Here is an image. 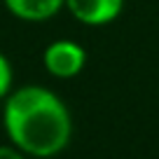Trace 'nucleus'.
I'll return each mask as SVG.
<instances>
[{"label":"nucleus","mask_w":159,"mask_h":159,"mask_svg":"<svg viewBox=\"0 0 159 159\" xmlns=\"http://www.w3.org/2000/svg\"><path fill=\"white\" fill-rule=\"evenodd\" d=\"M2 129L33 159L61 154L73 138V115L59 94L42 84L12 89L2 105Z\"/></svg>","instance_id":"obj_1"},{"label":"nucleus","mask_w":159,"mask_h":159,"mask_svg":"<svg viewBox=\"0 0 159 159\" xmlns=\"http://www.w3.org/2000/svg\"><path fill=\"white\" fill-rule=\"evenodd\" d=\"M45 70L56 80H73L87 66V52L75 40H54L42 52Z\"/></svg>","instance_id":"obj_2"},{"label":"nucleus","mask_w":159,"mask_h":159,"mask_svg":"<svg viewBox=\"0 0 159 159\" xmlns=\"http://www.w3.org/2000/svg\"><path fill=\"white\" fill-rule=\"evenodd\" d=\"M66 10L84 26H108L119 19L124 0H66Z\"/></svg>","instance_id":"obj_3"},{"label":"nucleus","mask_w":159,"mask_h":159,"mask_svg":"<svg viewBox=\"0 0 159 159\" xmlns=\"http://www.w3.org/2000/svg\"><path fill=\"white\" fill-rule=\"evenodd\" d=\"M5 10L14 19L28 21V24H42L49 21L66 7V0H2Z\"/></svg>","instance_id":"obj_4"},{"label":"nucleus","mask_w":159,"mask_h":159,"mask_svg":"<svg viewBox=\"0 0 159 159\" xmlns=\"http://www.w3.org/2000/svg\"><path fill=\"white\" fill-rule=\"evenodd\" d=\"M12 89H14V70L10 59L0 52V101H5Z\"/></svg>","instance_id":"obj_5"},{"label":"nucleus","mask_w":159,"mask_h":159,"mask_svg":"<svg viewBox=\"0 0 159 159\" xmlns=\"http://www.w3.org/2000/svg\"><path fill=\"white\" fill-rule=\"evenodd\" d=\"M0 159H28V154L10 143V145H0Z\"/></svg>","instance_id":"obj_6"}]
</instances>
